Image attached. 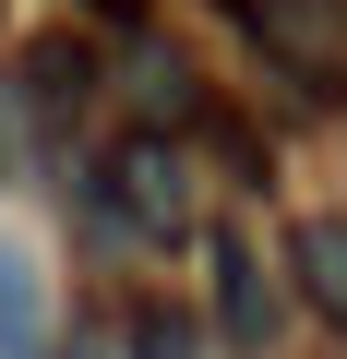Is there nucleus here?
I'll list each match as a JSON object with an SVG mask.
<instances>
[{"instance_id": "6", "label": "nucleus", "mask_w": 347, "mask_h": 359, "mask_svg": "<svg viewBox=\"0 0 347 359\" xmlns=\"http://www.w3.org/2000/svg\"><path fill=\"white\" fill-rule=\"evenodd\" d=\"M132 108L168 132V120H192V60L180 48H132Z\"/></svg>"}, {"instance_id": "7", "label": "nucleus", "mask_w": 347, "mask_h": 359, "mask_svg": "<svg viewBox=\"0 0 347 359\" xmlns=\"http://www.w3.org/2000/svg\"><path fill=\"white\" fill-rule=\"evenodd\" d=\"M132 347H144V359H204V347H192V323H180V311H132Z\"/></svg>"}, {"instance_id": "4", "label": "nucleus", "mask_w": 347, "mask_h": 359, "mask_svg": "<svg viewBox=\"0 0 347 359\" xmlns=\"http://www.w3.org/2000/svg\"><path fill=\"white\" fill-rule=\"evenodd\" d=\"M216 311H228V335H240V347H264V335H275V299H264V264H252V252H240L228 228H216Z\"/></svg>"}, {"instance_id": "8", "label": "nucleus", "mask_w": 347, "mask_h": 359, "mask_svg": "<svg viewBox=\"0 0 347 359\" xmlns=\"http://www.w3.org/2000/svg\"><path fill=\"white\" fill-rule=\"evenodd\" d=\"M96 13H132V0H96Z\"/></svg>"}, {"instance_id": "3", "label": "nucleus", "mask_w": 347, "mask_h": 359, "mask_svg": "<svg viewBox=\"0 0 347 359\" xmlns=\"http://www.w3.org/2000/svg\"><path fill=\"white\" fill-rule=\"evenodd\" d=\"M287 276H299V299L347 335V216H299V228H287Z\"/></svg>"}, {"instance_id": "5", "label": "nucleus", "mask_w": 347, "mask_h": 359, "mask_svg": "<svg viewBox=\"0 0 347 359\" xmlns=\"http://www.w3.org/2000/svg\"><path fill=\"white\" fill-rule=\"evenodd\" d=\"M0 359H48V311H36V264L0 240Z\"/></svg>"}, {"instance_id": "1", "label": "nucleus", "mask_w": 347, "mask_h": 359, "mask_svg": "<svg viewBox=\"0 0 347 359\" xmlns=\"http://www.w3.org/2000/svg\"><path fill=\"white\" fill-rule=\"evenodd\" d=\"M228 25H240L299 96H335V84H347V0H228Z\"/></svg>"}, {"instance_id": "2", "label": "nucleus", "mask_w": 347, "mask_h": 359, "mask_svg": "<svg viewBox=\"0 0 347 359\" xmlns=\"http://www.w3.org/2000/svg\"><path fill=\"white\" fill-rule=\"evenodd\" d=\"M108 180H120L108 216H120L132 240H180V228H192V180H180V144H168V132H132V144L108 156Z\"/></svg>"}]
</instances>
